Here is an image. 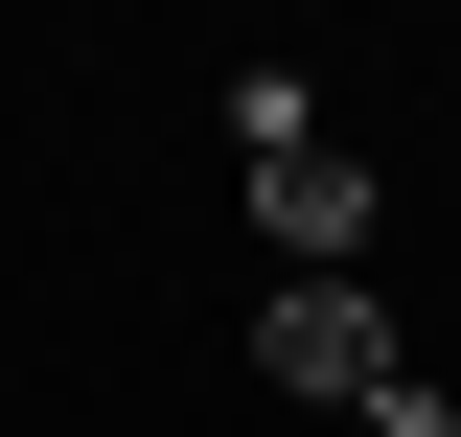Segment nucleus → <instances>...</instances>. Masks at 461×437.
<instances>
[{"label":"nucleus","mask_w":461,"mask_h":437,"mask_svg":"<svg viewBox=\"0 0 461 437\" xmlns=\"http://www.w3.org/2000/svg\"><path fill=\"white\" fill-rule=\"evenodd\" d=\"M393 369H415V345H393L369 276H277V299H254V391H300V415H369Z\"/></svg>","instance_id":"obj_1"},{"label":"nucleus","mask_w":461,"mask_h":437,"mask_svg":"<svg viewBox=\"0 0 461 437\" xmlns=\"http://www.w3.org/2000/svg\"><path fill=\"white\" fill-rule=\"evenodd\" d=\"M254 254H277V276H369V138L254 162Z\"/></svg>","instance_id":"obj_2"},{"label":"nucleus","mask_w":461,"mask_h":437,"mask_svg":"<svg viewBox=\"0 0 461 437\" xmlns=\"http://www.w3.org/2000/svg\"><path fill=\"white\" fill-rule=\"evenodd\" d=\"M300 138H346L323 69H230V162H300Z\"/></svg>","instance_id":"obj_3"},{"label":"nucleus","mask_w":461,"mask_h":437,"mask_svg":"<svg viewBox=\"0 0 461 437\" xmlns=\"http://www.w3.org/2000/svg\"><path fill=\"white\" fill-rule=\"evenodd\" d=\"M346 437H461V415H438V369H393V391H369Z\"/></svg>","instance_id":"obj_4"}]
</instances>
